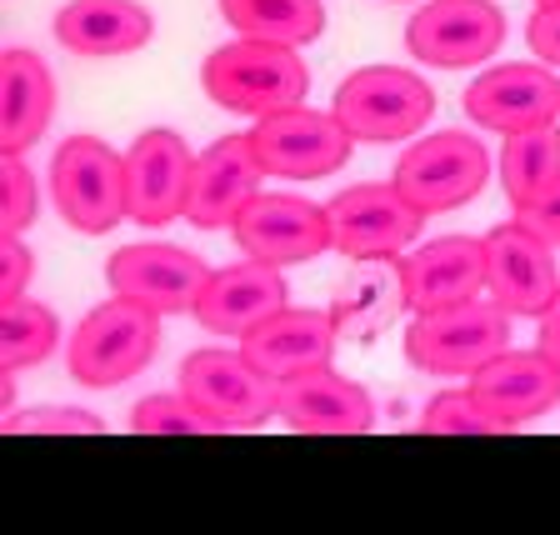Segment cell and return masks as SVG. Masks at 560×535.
Here are the masks:
<instances>
[{"label": "cell", "mask_w": 560, "mask_h": 535, "mask_svg": "<svg viewBox=\"0 0 560 535\" xmlns=\"http://www.w3.org/2000/svg\"><path fill=\"white\" fill-rule=\"evenodd\" d=\"M536 346L546 350L550 361H560V295L546 305V315H540V336H536Z\"/></svg>", "instance_id": "e575fe53"}, {"label": "cell", "mask_w": 560, "mask_h": 535, "mask_svg": "<svg viewBox=\"0 0 560 535\" xmlns=\"http://www.w3.org/2000/svg\"><path fill=\"white\" fill-rule=\"evenodd\" d=\"M35 276V251L25 245V235H0V301L25 295Z\"/></svg>", "instance_id": "1f68e13d"}, {"label": "cell", "mask_w": 560, "mask_h": 535, "mask_svg": "<svg viewBox=\"0 0 560 535\" xmlns=\"http://www.w3.org/2000/svg\"><path fill=\"white\" fill-rule=\"evenodd\" d=\"M250 146H256L266 175H285V181H326L340 165L350 161V136L340 126L336 111H305V105H291V111H276V116H260L256 130H250Z\"/></svg>", "instance_id": "ba28073f"}, {"label": "cell", "mask_w": 560, "mask_h": 535, "mask_svg": "<svg viewBox=\"0 0 560 535\" xmlns=\"http://www.w3.org/2000/svg\"><path fill=\"white\" fill-rule=\"evenodd\" d=\"M5 435H101L105 420L81 406H35V410H11L0 416Z\"/></svg>", "instance_id": "4dcf8cb0"}, {"label": "cell", "mask_w": 560, "mask_h": 535, "mask_svg": "<svg viewBox=\"0 0 560 535\" xmlns=\"http://www.w3.org/2000/svg\"><path fill=\"white\" fill-rule=\"evenodd\" d=\"M180 391L210 416L215 431H260L280 406V381L245 350H196L180 361Z\"/></svg>", "instance_id": "5b68a950"}, {"label": "cell", "mask_w": 560, "mask_h": 535, "mask_svg": "<svg viewBox=\"0 0 560 535\" xmlns=\"http://www.w3.org/2000/svg\"><path fill=\"white\" fill-rule=\"evenodd\" d=\"M416 431H425V435H505V426L480 406V396L466 385V391L435 396L431 406H425V416L416 420Z\"/></svg>", "instance_id": "83f0119b"}, {"label": "cell", "mask_w": 560, "mask_h": 535, "mask_svg": "<svg viewBox=\"0 0 560 535\" xmlns=\"http://www.w3.org/2000/svg\"><path fill=\"white\" fill-rule=\"evenodd\" d=\"M231 235H235V245H241V256L285 270V266H301V260L326 256L330 216H326V206H315V200L285 196V190H280V196L260 190V196L235 216Z\"/></svg>", "instance_id": "7c38bea8"}, {"label": "cell", "mask_w": 560, "mask_h": 535, "mask_svg": "<svg viewBox=\"0 0 560 535\" xmlns=\"http://www.w3.org/2000/svg\"><path fill=\"white\" fill-rule=\"evenodd\" d=\"M151 35H155V21L140 0H66L56 15V40L91 60L130 56Z\"/></svg>", "instance_id": "cb8c5ba5"}, {"label": "cell", "mask_w": 560, "mask_h": 535, "mask_svg": "<svg viewBox=\"0 0 560 535\" xmlns=\"http://www.w3.org/2000/svg\"><path fill=\"white\" fill-rule=\"evenodd\" d=\"M525 40L550 70H560V5H536V15L525 25Z\"/></svg>", "instance_id": "d6a6232c"}, {"label": "cell", "mask_w": 560, "mask_h": 535, "mask_svg": "<svg viewBox=\"0 0 560 535\" xmlns=\"http://www.w3.org/2000/svg\"><path fill=\"white\" fill-rule=\"evenodd\" d=\"M276 420L301 435H371L375 431V400L361 381L315 365L305 375L280 381Z\"/></svg>", "instance_id": "2e32d148"}, {"label": "cell", "mask_w": 560, "mask_h": 535, "mask_svg": "<svg viewBox=\"0 0 560 535\" xmlns=\"http://www.w3.org/2000/svg\"><path fill=\"white\" fill-rule=\"evenodd\" d=\"M470 391L480 406L501 420L505 431H521L536 416L556 410L560 400V361H550L546 350H501L495 361L470 371Z\"/></svg>", "instance_id": "d6986e66"}, {"label": "cell", "mask_w": 560, "mask_h": 535, "mask_svg": "<svg viewBox=\"0 0 560 535\" xmlns=\"http://www.w3.org/2000/svg\"><path fill=\"white\" fill-rule=\"evenodd\" d=\"M190 175H196V151L175 130H145L126 151V190H130V221L140 225H171L186 221Z\"/></svg>", "instance_id": "9a60e30c"}, {"label": "cell", "mask_w": 560, "mask_h": 535, "mask_svg": "<svg viewBox=\"0 0 560 535\" xmlns=\"http://www.w3.org/2000/svg\"><path fill=\"white\" fill-rule=\"evenodd\" d=\"M505 40V11L495 0H425L406 25V50L425 66L466 70L495 56Z\"/></svg>", "instance_id": "30bf717a"}, {"label": "cell", "mask_w": 560, "mask_h": 535, "mask_svg": "<svg viewBox=\"0 0 560 535\" xmlns=\"http://www.w3.org/2000/svg\"><path fill=\"white\" fill-rule=\"evenodd\" d=\"M260 181H266V165H260L250 136L210 140L206 151L196 155L186 221L196 225V231H225V225H235V216L260 196Z\"/></svg>", "instance_id": "e0dca14e"}, {"label": "cell", "mask_w": 560, "mask_h": 535, "mask_svg": "<svg viewBox=\"0 0 560 535\" xmlns=\"http://www.w3.org/2000/svg\"><path fill=\"white\" fill-rule=\"evenodd\" d=\"M130 431L136 435H221L210 426V416L196 400L180 391V396H145L130 410Z\"/></svg>", "instance_id": "f1b7e54d"}, {"label": "cell", "mask_w": 560, "mask_h": 535, "mask_svg": "<svg viewBox=\"0 0 560 535\" xmlns=\"http://www.w3.org/2000/svg\"><path fill=\"white\" fill-rule=\"evenodd\" d=\"M330 216V251L361 260V256H400L416 245L425 210H416L400 196L396 181H365V186L340 190L326 206Z\"/></svg>", "instance_id": "9c48e42d"}, {"label": "cell", "mask_w": 560, "mask_h": 535, "mask_svg": "<svg viewBox=\"0 0 560 535\" xmlns=\"http://www.w3.org/2000/svg\"><path fill=\"white\" fill-rule=\"evenodd\" d=\"M536 5H560V0H536Z\"/></svg>", "instance_id": "d590c367"}, {"label": "cell", "mask_w": 560, "mask_h": 535, "mask_svg": "<svg viewBox=\"0 0 560 535\" xmlns=\"http://www.w3.org/2000/svg\"><path fill=\"white\" fill-rule=\"evenodd\" d=\"M200 85L221 111L235 116H276L305 101L311 91V70L295 56V46H276V40H250L235 35L231 46L210 50L200 66Z\"/></svg>", "instance_id": "6da1fadb"}, {"label": "cell", "mask_w": 560, "mask_h": 535, "mask_svg": "<svg viewBox=\"0 0 560 535\" xmlns=\"http://www.w3.org/2000/svg\"><path fill=\"white\" fill-rule=\"evenodd\" d=\"M105 280H110V295H126V301L145 305L155 315H186L196 311L210 270L200 256H190L186 245L140 241L120 245L116 256L105 260Z\"/></svg>", "instance_id": "8fae6325"}, {"label": "cell", "mask_w": 560, "mask_h": 535, "mask_svg": "<svg viewBox=\"0 0 560 535\" xmlns=\"http://www.w3.org/2000/svg\"><path fill=\"white\" fill-rule=\"evenodd\" d=\"M556 245L540 241L530 225L505 221L486 235V295L501 301L511 315H530L540 321L546 305L560 295V270H556Z\"/></svg>", "instance_id": "5bb4252c"}, {"label": "cell", "mask_w": 560, "mask_h": 535, "mask_svg": "<svg viewBox=\"0 0 560 535\" xmlns=\"http://www.w3.org/2000/svg\"><path fill=\"white\" fill-rule=\"evenodd\" d=\"M466 116L476 120V126L495 130V136L556 126L560 120V75L550 66H525V60L486 66L466 91Z\"/></svg>", "instance_id": "4fadbf2b"}, {"label": "cell", "mask_w": 560, "mask_h": 535, "mask_svg": "<svg viewBox=\"0 0 560 535\" xmlns=\"http://www.w3.org/2000/svg\"><path fill=\"white\" fill-rule=\"evenodd\" d=\"M50 200L56 216L81 235H105L130 221L126 155L101 136H66L50 155Z\"/></svg>", "instance_id": "7a4b0ae2"}, {"label": "cell", "mask_w": 560, "mask_h": 535, "mask_svg": "<svg viewBox=\"0 0 560 535\" xmlns=\"http://www.w3.org/2000/svg\"><path fill=\"white\" fill-rule=\"evenodd\" d=\"M511 350V311L490 295L420 311L406 326V361L425 375H470Z\"/></svg>", "instance_id": "3957f363"}, {"label": "cell", "mask_w": 560, "mask_h": 535, "mask_svg": "<svg viewBox=\"0 0 560 535\" xmlns=\"http://www.w3.org/2000/svg\"><path fill=\"white\" fill-rule=\"evenodd\" d=\"M60 346V315L35 295L0 301V371H31Z\"/></svg>", "instance_id": "4316f807"}, {"label": "cell", "mask_w": 560, "mask_h": 535, "mask_svg": "<svg viewBox=\"0 0 560 535\" xmlns=\"http://www.w3.org/2000/svg\"><path fill=\"white\" fill-rule=\"evenodd\" d=\"M486 291V241L441 235L406 256V301L410 311H441Z\"/></svg>", "instance_id": "7402d4cb"}, {"label": "cell", "mask_w": 560, "mask_h": 535, "mask_svg": "<svg viewBox=\"0 0 560 535\" xmlns=\"http://www.w3.org/2000/svg\"><path fill=\"white\" fill-rule=\"evenodd\" d=\"M560 181V126H536L505 136L501 151V186L515 210L536 206L550 186Z\"/></svg>", "instance_id": "484cf974"}, {"label": "cell", "mask_w": 560, "mask_h": 535, "mask_svg": "<svg viewBox=\"0 0 560 535\" xmlns=\"http://www.w3.org/2000/svg\"><path fill=\"white\" fill-rule=\"evenodd\" d=\"M241 350L276 381H291V375H305L315 365H330L340 350V326L330 311H311V305H285L256 326L241 340Z\"/></svg>", "instance_id": "ffe728a7"}, {"label": "cell", "mask_w": 560, "mask_h": 535, "mask_svg": "<svg viewBox=\"0 0 560 535\" xmlns=\"http://www.w3.org/2000/svg\"><path fill=\"white\" fill-rule=\"evenodd\" d=\"M40 216V186L25 155H0V235H25Z\"/></svg>", "instance_id": "f546056e"}, {"label": "cell", "mask_w": 560, "mask_h": 535, "mask_svg": "<svg viewBox=\"0 0 560 535\" xmlns=\"http://www.w3.org/2000/svg\"><path fill=\"white\" fill-rule=\"evenodd\" d=\"M221 15L235 35L250 40H276V46H311L326 31V5L320 0H221Z\"/></svg>", "instance_id": "d4e9b609"}, {"label": "cell", "mask_w": 560, "mask_h": 535, "mask_svg": "<svg viewBox=\"0 0 560 535\" xmlns=\"http://www.w3.org/2000/svg\"><path fill=\"white\" fill-rule=\"evenodd\" d=\"M155 346H161V315L126 295H110L70 336V375L91 391H110L136 381L155 361Z\"/></svg>", "instance_id": "277c9868"}, {"label": "cell", "mask_w": 560, "mask_h": 535, "mask_svg": "<svg viewBox=\"0 0 560 535\" xmlns=\"http://www.w3.org/2000/svg\"><path fill=\"white\" fill-rule=\"evenodd\" d=\"M56 120V75L35 50L0 56V155H25Z\"/></svg>", "instance_id": "603a6c76"}, {"label": "cell", "mask_w": 560, "mask_h": 535, "mask_svg": "<svg viewBox=\"0 0 560 535\" xmlns=\"http://www.w3.org/2000/svg\"><path fill=\"white\" fill-rule=\"evenodd\" d=\"M406 305V260L400 256L350 260V270L336 280V295H330V315H336L340 336L361 340V346H371L375 336L396 326Z\"/></svg>", "instance_id": "44dd1931"}, {"label": "cell", "mask_w": 560, "mask_h": 535, "mask_svg": "<svg viewBox=\"0 0 560 535\" xmlns=\"http://www.w3.org/2000/svg\"><path fill=\"white\" fill-rule=\"evenodd\" d=\"M291 305V286L280 276V266H266V260H235L225 270H210L206 291L196 301V321L210 330V336H235L245 340L256 326H266L276 311Z\"/></svg>", "instance_id": "ac0fdd59"}, {"label": "cell", "mask_w": 560, "mask_h": 535, "mask_svg": "<svg viewBox=\"0 0 560 535\" xmlns=\"http://www.w3.org/2000/svg\"><path fill=\"white\" fill-rule=\"evenodd\" d=\"M400 196L410 200L425 216H441V210H460L486 190L490 181V155L476 136L466 130H441V136H420L410 140L396 161Z\"/></svg>", "instance_id": "8992f818"}, {"label": "cell", "mask_w": 560, "mask_h": 535, "mask_svg": "<svg viewBox=\"0 0 560 535\" xmlns=\"http://www.w3.org/2000/svg\"><path fill=\"white\" fill-rule=\"evenodd\" d=\"M515 221H521V225H530V231H536L540 241L560 245V181H556V186L546 190V196L536 200V206L515 210Z\"/></svg>", "instance_id": "836d02e7"}, {"label": "cell", "mask_w": 560, "mask_h": 535, "mask_svg": "<svg viewBox=\"0 0 560 535\" xmlns=\"http://www.w3.org/2000/svg\"><path fill=\"white\" fill-rule=\"evenodd\" d=\"M330 111H336L340 126L355 140L385 146V140L416 136V130L431 120L435 95H431V85L406 66H365L340 81Z\"/></svg>", "instance_id": "52a82bcc"}]
</instances>
